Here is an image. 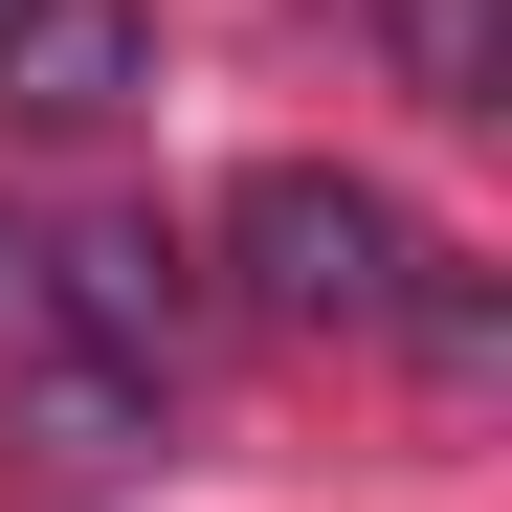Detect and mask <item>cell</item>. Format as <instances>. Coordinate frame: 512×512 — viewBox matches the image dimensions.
<instances>
[{
    "label": "cell",
    "mask_w": 512,
    "mask_h": 512,
    "mask_svg": "<svg viewBox=\"0 0 512 512\" xmlns=\"http://www.w3.org/2000/svg\"><path fill=\"white\" fill-rule=\"evenodd\" d=\"M223 268H245L268 334H401L446 245H423L357 156H245V179H223Z\"/></svg>",
    "instance_id": "cell-1"
},
{
    "label": "cell",
    "mask_w": 512,
    "mask_h": 512,
    "mask_svg": "<svg viewBox=\"0 0 512 512\" xmlns=\"http://www.w3.org/2000/svg\"><path fill=\"white\" fill-rule=\"evenodd\" d=\"M23 334H67V357H112V379H156V401H179V245H156V223H67ZM23 334H0V357H23Z\"/></svg>",
    "instance_id": "cell-2"
},
{
    "label": "cell",
    "mask_w": 512,
    "mask_h": 512,
    "mask_svg": "<svg viewBox=\"0 0 512 512\" xmlns=\"http://www.w3.org/2000/svg\"><path fill=\"white\" fill-rule=\"evenodd\" d=\"M156 90V0H0V112L23 134H112Z\"/></svg>",
    "instance_id": "cell-3"
},
{
    "label": "cell",
    "mask_w": 512,
    "mask_h": 512,
    "mask_svg": "<svg viewBox=\"0 0 512 512\" xmlns=\"http://www.w3.org/2000/svg\"><path fill=\"white\" fill-rule=\"evenodd\" d=\"M401 90L423 112H512V23L490 0H401Z\"/></svg>",
    "instance_id": "cell-4"
},
{
    "label": "cell",
    "mask_w": 512,
    "mask_h": 512,
    "mask_svg": "<svg viewBox=\"0 0 512 512\" xmlns=\"http://www.w3.org/2000/svg\"><path fill=\"white\" fill-rule=\"evenodd\" d=\"M23 312H45V245H23V223H0V334H23Z\"/></svg>",
    "instance_id": "cell-5"
}]
</instances>
